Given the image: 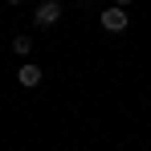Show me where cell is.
I'll return each instance as SVG.
<instances>
[{
    "label": "cell",
    "instance_id": "obj_1",
    "mask_svg": "<svg viewBox=\"0 0 151 151\" xmlns=\"http://www.w3.org/2000/svg\"><path fill=\"white\" fill-rule=\"evenodd\" d=\"M98 25L106 29V33H123V29L131 25V17H127V8H123V4H106V8L98 12Z\"/></svg>",
    "mask_w": 151,
    "mask_h": 151
},
{
    "label": "cell",
    "instance_id": "obj_2",
    "mask_svg": "<svg viewBox=\"0 0 151 151\" xmlns=\"http://www.w3.org/2000/svg\"><path fill=\"white\" fill-rule=\"evenodd\" d=\"M57 17H61V0H41L37 12H33V25H37V29H49V25H57Z\"/></svg>",
    "mask_w": 151,
    "mask_h": 151
},
{
    "label": "cell",
    "instance_id": "obj_3",
    "mask_svg": "<svg viewBox=\"0 0 151 151\" xmlns=\"http://www.w3.org/2000/svg\"><path fill=\"white\" fill-rule=\"evenodd\" d=\"M41 78H45V70H41V65H33V61L17 70V82H21V86H41Z\"/></svg>",
    "mask_w": 151,
    "mask_h": 151
},
{
    "label": "cell",
    "instance_id": "obj_4",
    "mask_svg": "<svg viewBox=\"0 0 151 151\" xmlns=\"http://www.w3.org/2000/svg\"><path fill=\"white\" fill-rule=\"evenodd\" d=\"M12 53H17V57H29V53H33V37H29V33H17V37H12Z\"/></svg>",
    "mask_w": 151,
    "mask_h": 151
},
{
    "label": "cell",
    "instance_id": "obj_5",
    "mask_svg": "<svg viewBox=\"0 0 151 151\" xmlns=\"http://www.w3.org/2000/svg\"><path fill=\"white\" fill-rule=\"evenodd\" d=\"M114 4H123V8H127V4H131V0H114Z\"/></svg>",
    "mask_w": 151,
    "mask_h": 151
},
{
    "label": "cell",
    "instance_id": "obj_6",
    "mask_svg": "<svg viewBox=\"0 0 151 151\" xmlns=\"http://www.w3.org/2000/svg\"><path fill=\"white\" fill-rule=\"evenodd\" d=\"M4 4H21V0H4Z\"/></svg>",
    "mask_w": 151,
    "mask_h": 151
}]
</instances>
